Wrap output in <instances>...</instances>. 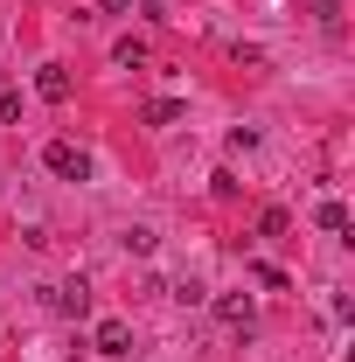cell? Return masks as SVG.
<instances>
[{
	"instance_id": "6da1fadb",
	"label": "cell",
	"mask_w": 355,
	"mask_h": 362,
	"mask_svg": "<svg viewBox=\"0 0 355 362\" xmlns=\"http://www.w3.org/2000/svg\"><path fill=\"white\" fill-rule=\"evenodd\" d=\"M42 168L56 181H91V153L77 146V139H49V146H42Z\"/></svg>"
},
{
	"instance_id": "7a4b0ae2",
	"label": "cell",
	"mask_w": 355,
	"mask_h": 362,
	"mask_svg": "<svg viewBox=\"0 0 355 362\" xmlns=\"http://www.w3.org/2000/svg\"><path fill=\"white\" fill-rule=\"evenodd\" d=\"M91 349H98V356H133V327H126V320L112 314V320H98V327H91Z\"/></svg>"
},
{
	"instance_id": "3957f363",
	"label": "cell",
	"mask_w": 355,
	"mask_h": 362,
	"mask_svg": "<svg viewBox=\"0 0 355 362\" xmlns=\"http://www.w3.org/2000/svg\"><path fill=\"white\" fill-rule=\"evenodd\" d=\"M216 320H223V327H237V334H251V320H258L251 293H216Z\"/></svg>"
},
{
	"instance_id": "277c9868",
	"label": "cell",
	"mask_w": 355,
	"mask_h": 362,
	"mask_svg": "<svg viewBox=\"0 0 355 362\" xmlns=\"http://www.w3.org/2000/svg\"><path fill=\"white\" fill-rule=\"evenodd\" d=\"M35 98H42V105H70V70H63V63H42V70H35Z\"/></svg>"
},
{
	"instance_id": "5b68a950",
	"label": "cell",
	"mask_w": 355,
	"mask_h": 362,
	"mask_svg": "<svg viewBox=\"0 0 355 362\" xmlns=\"http://www.w3.org/2000/svg\"><path fill=\"white\" fill-rule=\"evenodd\" d=\"M49 307H56V314H70V320H84V314H91V286H84V279L56 286V293H49Z\"/></svg>"
},
{
	"instance_id": "8992f818",
	"label": "cell",
	"mask_w": 355,
	"mask_h": 362,
	"mask_svg": "<svg viewBox=\"0 0 355 362\" xmlns=\"http://www.w3.org/2000/svg\"><path fill=\"white\" fill-rule=\"evenodd\" d=\"M119 244H126L133 258H153V244H161V237H153L146 223H126V230H119Z\"/></svg>"
},
{
	"instance_id": "52a82bcc",
	"label": "cell",
	"mask_w": 355,
	"mask_h": 362,
	"mask_svg": "<svg viewBox=\"0 0 355 362\" xmlns=\"http://www.w3.org/2000/svg\"><path fill=\"white\" fill-rule=\"evenodd\" d=\"M112 63H119V70H139V63H146V42H139V35H119V42H112Z\"/></svg>"
},
{
	"instance_id": "ba28073f",
	"label": "cell",
	"mask_w": 355,
	"mask_h": 362,
	"mask_svg": "<svg viewBox=\"0 0 355 362\" xmlns=\"http://www.w3.org/2000/svg\"><path fill=\"white\" fill-rule=\"evenodd\" d=\"M139 119H146V126H175V119H181V98H153V105H139Z\"/></svg>"
},
{
	"instance_id": "9c48e42d",
	"label": "cell",
	"mask_w": 355,
	"mask_h": 362,
	"mask_svg": "<svg viewBox=\"0 0 355 362\" xmlns=\"http://www.w3.org/2000/svg\"><path fill=\"white\" fill-rule=\"evenodd\" d=\"M313 223H320V230H334V237H342V230H349V202H334V195H327V202L313 209Z\"/></svg>"
},
{
	"instance_id": "30bf717a",
	"label": "cell",
	"mask_w": 355,
	"mask_h": 362,
	"mask_svg": "<svg viewBox=\"0 0 355 362\" xmlns=\"http://www.w3.org/2000/svg\"><path fill=\"white\" fill-rule=\"evenodd\" d=\"M307 14L320 21V28H342V0H307Z\"/></svg>"
},
{
	"instance_id": "8fae6325",
	"label": "cell",
	"mask_w": 355,
	"mask_h": 362,
	"mask_svg": "<svg viewBox=\"0 0 355 362\" xmlns=\"http://www.w3.org/2000/svg\"><path fill=\"white\" fill-rule=\"evenodd\" d=\"M286 223H293L286 209H265V216H258V237H286Z\"/></svg>"
},
{
	"instance_id": "7c38bea8",
	"label": "cell",
	"mask_w": 355,
	"mask_h": 362,
	"mask_svg": "<svg viewBox=\"0 0 355 362\" xmlns=\"http://www.w3.org/2000/svg\"><path fill=\"white\" fill-rule=\"evenodd\" d=\"M14 119H21V98H14V90H0V126H14Z\"/></svg>"
},
{
	"instance_id": "4fadbf2b",
	"label": "cell",
	"mask_w": 355,
	"mask_h": 362,
	"mask_svg": "<svg viewBox=\"0 0 355 362\" xmlns=\"http://www.w3.org/2000/svg\"><path fill=\"white\" fill-rule=\"evenodd\" d=\"M98 7H105V14H126V7H133V0H98Z\"/></svg>"
}]
</instances>
